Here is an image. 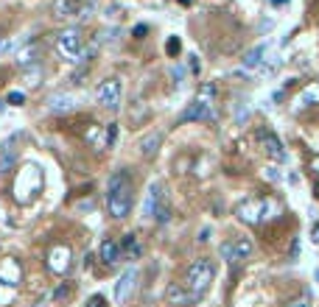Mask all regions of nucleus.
<instances>
[{
    "label": "nucleus",
    "mask_w": 319,
    "mask_h": 307,
    "mask_svg": "<svg viewBox=\"0 0 319 307\" xmlns=\"http://www.w3.org/2000/svg\"><path fill=\"white\" fill-rule=\"evenodd\" d=\"M106 210L115 221H123L132 210V176L129 170H115L106 182Z\"/></svg>",
    "instance_id": "f257e3e1"
},
{
    "label": "nucleus",
    "mask_w": 319,
    "mask_h": 307,
    "mask_svg": "<svg viewBox=\"0 0 319 307\" xmlns=\"http://www.w3.org/2000/svg\"><path fill=\"white\" fill-rule=\"evenodd\" d=\"M213 276H216V265H213L210 260L199 257V260H193V263L188 265V271H185V282H182V285H185L191 293H196V296L202 299L204 293H208Z\"/></svg>",
    "instance_id": "f03ea898"
},
{
    "label": "nucleus",
    "mask_w": 319,
    "mask_h": 307,
    "mask_svg": "<svg viewBox=\"0 0 319 307\" xmlns=\"http://www.w3.org/2000/svg\"><path fill=\"white\" fill-rule=\"evenodd\" d=\"M93 9H96L93 0H53L51 3V14L56 20H87Z\"/></svg>",
    "instance_id": "7ed1b4c3"
},
{
    "label": "nucleus",
    "mask_w": 319,
    "mask_h": 307,
    "mask_svg": "<svg viewBox=\"0 0 319 307\" xmlns=\"http://www.w3.org/2000/svg\"><path fill=\"white\" fill-rule=\"evenodd\" d=\"M81 48H84V42H81L79 28H64V31L56 34V53L67 64L81 62Z\"/></svg>",
    "instance_id": "20e7f679"
},
{
    "label": "nucleus",
    "mask_w": 319,
    "mask_h": 307,
    "mask_svg": "<svg viewBox=\"0 0 319 307\" xmlns=\"http://www.w3.org/2000/svg\"><path fill=\"white\" fill-rule=\"evenodd\" d=\"M121 95H123V87H121V81H118V79L101 81L98 90H96V101L101 104L104 109H109V112L121 109Z\"/></svg>",
    "instance_id": "39448f33"
},
{
    "label": "nucleus",
    "mask_w": 319,
    "mask_h": 307,
    "mask_svg": "<svg viewBox=\"0 0 319 307\" xmlns=\"http://www.w3.org/2000/svg\"><path fill=\"white\" fill-rule=\"evenodd\" d=\"M252 240L249 238H235V240H227V243H221V257L227 260V263H241V260H246L252 254Z\"/></svg>",
    "instance_id": "423d86ee"
},
{
    "label": "nucleus",
    "mask_w": 319,
    "mask_h": 307,
    "mask_svg": "<svg viewBox=\"0 0 319 307\" xmlns=\"http://www.w3.org/2000/svg\"><path fill=\"white\" fill-rule=\"evenodd\" d=\"M73 251H70V246H64V243H59V246H53V249L48 251V268L53 271V274H67L70 271V265H73Z\"/></svg>",
    "instance_id": "0eeeda50"
},
{
    "label": "nucleus",
    "mask_w": 319,
    "mask_h": 307,
    "mask_svg": "<svg viewBox=\"0 0 319 307\" xmlns=\"http://www.w3.org/2000/svg\"><path fill=\"white\" fill-rule=\"evenodd\" d=\"M235 215H238L244 223H252V226L261 223L263 221V198H244V201H238Z\"/></svg>",
    "instance_id": "6e6552de"
},
{
    "label": "nucleus",
    "mask_w": 319,
    "mask_h": 307,
    "mask_svg": "<svg viewBox=\"0 0 319 307\" xmlns=\"http://www.w3.org/2000/svg\"><path fill=\"white\" fill-rule=\"evenodd\" d=\"M165 302L171 307H193V304H199V296L191 293L185 285L174 282V285H168V291H165Z\"/></svg>",
    "instance_id": "1a4fd4ad"
},
{
    "label": "nucleus",
    "mask_w": 319,
    "mask_h": 307,
    "mask_svg": "<svg viewBox=\"0 0 319 307\" xmlns=\"http://www.w3.org/2000/svg\"><path fill=\"white\" fill-rule=\"evenodd\" d=\"M258 143H261V148L266 151V157L277 159V162H286V151H283V143L277 140V134H271L269 129H258Z\"/></svg>",
    "instance_id": "9d476101"
},
{
    "label": "nucleus",
    "mask_w": 319,
    "mask_h": 307,
    "mask_svg": "<svg viewBox=\"0 0 319 307\" xmlns=\"http://www.w3.org/2000/svg\"><path fill=\"white\" fill-rule=\"evenodd\" d=\"M216 117V112H213L210 104H202L193 98V104H188L185 109H182L179 115V123H196V120H213Z\"/></svg>",
    "instance_id": "9b49d317"
},
{
    "label": "nucleus",
    "mask_w": 319,
    "mask_h": 307,
    "mask_svg": "<svg viewBox=\"0 0 319 307\" xmlns=\"http://www.w3.org/2000/svg\"><path fill=\"white\" fill-rule=\"evenodd\" d=\"M39 59H42V48H39L37 39H28V42L20 45V50H17L20 67H34V64H39Z\"/></svg>",
    "instance_id": "f8f14e48"
},
{
    "label": "nucleus",
    "mask_w": 319,
    "mask_h": 307,
    "mask_svg": "<svg viewBox=\"0 0 319 307\" xmlns=\"http://www.w3.org/2000/svg\"><path fill=\"white\" fill-rule=\"evenodd\" d=\"M134 282H138V268H126L121 276H118V282H115V304L126 302L129 291L134 288Z\"/></svg>",
    "instance_id": "ddd939ff"
},
{
    "label": "nucleus",
    "mask_w": 319,
    "mask_h": 307,
    "mask_svg": "<svg viewBox=\"0 0 319 307\" xmlns=\"http://www.w3.org/2000/svg\"><path fill=\"white\" fill-rule=\"evenodd\" d=\"M160 198H163V185H160V182H151L149 190H146V201H143V218H154Z\"/></svg>",
    "instance_id": "4468645a"
},
{
    "label": "nucleus",
    "mask_w": 319,
    "mask_h": 307,
    "mask_svg": "<svg viewBox=\"0 0 319 307\" xmlns=\"http://www.w3.org/2000/svg\"><path fill=\"white\" fill-rule=\"evenodd\" d=\"M121 243L118 240H112V238H106L104 243H101V249H98V260H101L104 265H115L118 260H121Z\"/></svg>",
    "instance_id": "2eb2a0df"
},
{
    "label": "nucleus",
    "mask_w": 319,
    "mask_h": 307,
    "mask_svg": "<svg viewBox=\"0 0 319 307\" xmlns=\"http://www.w3.org/2000/svg\"><path fill=\"white\" fill-rule=\"evenodd\" d=\"M14 140H6L3 145H0V173H11L17 165V154H14Z\"/></svg>",
    "instance_id": "dca6fc26"
},
{
    "label": "nucleus",
    "mask_w": 319,
    "mask_h": 307,
    "mask_svg": "<svg viewBox=\"0 0 319 307\" xmlns=\"http://www.w3.org/2000/svg\"><path fill=\"white\" fill-rule=\"evenodd\" d=\"M319 104V84H308L303 92L297 95V109H305V106H316Z\"/></svg>",
    "instance_id": "f3484780"
},
{
    "label": "nucleus",
    "mask_w": 319,
    "mask_h": 307,
    "mask_svg": "<svg viewBox=\"0 0 319 307\" xmlns=\"http://www.w3.org/2000/svg\"><path fill=\"white\" fill-rule=\"evenodd\" d=\"M263 56H266V45H258V48H252V50L244 56V67H246V70L263 67Z\"/></svg>",
    "instance_id": "a211bd4d"
},
{
    "label": "nucleus",
    "mask_w": 319,
    "mask_h": 307,
    "mask_svg": "<svg viewBox=\"0 0 319 307\" xmlns=\"http://www.w3.org/2000/svg\"><path fill=\"white\" fill-rule=\"evenodd\" d=\"M160 143H163V134H160V132L143 137V143H140V154H143V157H154L157 148H160Z\"/></svg>",
    "instance_id": "6ab92c4d"
},
{
    "label": "nucleus",
    "mask_w": 319,
    "mask_h": 307,
    "mask_svg": "<svg viewBox=\"0 0 319 307\" xmlns=\"http://www.w3.org/2000/svg\"><path fill=\"white\" fill-rule=\"evenodd\" d=\"M121 254H123V257H132V260L140 257V243H138V238H134V235H123Z\"/></svg>",
    "instance_id": "aec40b11"
},
{
    "label": "nucleus",
    "mask_w": 319,
    "mask_h": 307,
    "mask_svg": "<svg viewBox=\"0 0 319 307\" xmlns=\"http://www.w3.org/2000/svg\"><path fill=\"white\" fill-rule=\"evenodd\" d=\"M283 212L280 201H275V198H263V221H271V218H277Z\"/></svg>",
    "instance_id": "412c9836"
},
{
    "label": "nucleus",
    "mask_w": 319,
    "mask_h": 307,
    "mask_svg": "<svg viewBox=\"0 0 319 307\" xmlns=\"http://www.w3.org/2000/svg\"><path fill=\"white\" fill-rule=\"evenodd\" d=\"M196 101H202V104H210L213 106V101H216V84H202L199 87V92H196Z\"/></svg>",
    "instance_id": "4be33fe9"
},
{
    "label": "nucleus",
    "mask_w": 319,
    "mask_h": 307,
    "mask_svg": "<svg viewBox=\"0 0 319 307\" xmlns=\"http://www.w3.org/2000/svg\"><path fill=\"white\" fill-rule=\"evenodd\" d=\"M51 109L53 112H70V109H73V98H70V95H53L51 98Z\"/></svg>",
    "instance_id": "5701e85b"
},
{
    "label": "nucleus",
    "mask_w": 319,
    "mask_h": 307,
    "mask_svg": "<svg viewBox=\"0 0 319 307\" xmlns=\"http://www.w3.org/2000/svg\"><path fill=\"white\" fill-rule=\"evenodd\" d=\"M154 218H157V223H168V218H171V207L165 201V193H163V198H160V204L154 210Z\"/></svg>",
    "instance_id": "b1692460"
},
{
    "label": "nucleus",
    "mask_w": 319,
    "mask_h": 307,
    "mask_svg": "<svg viewBox=\"0 0 319 307\" xmlns=\"http://www.w3.org/2000/svg\"><path fill=\"white\" fill-rule=\"evenodd\" d=\"M6 104H11V106H22V104H26V92H22V90H11L9 95H6Z\"/></svg>",
    "instance_id": "393cba45"
},
{
    "label": "nucleus",
    "mask_w": 319,
    "mask_h": 307,
    "mask_svg": "<svg viewBox=\"0 0 319 307\" xmlns=\"http://www.w3.org/2000/svg\"><path fill=\"white\" fill-rule=\"evenodd\" d=\"M84 307H109V302H106V296H101V293H93Z\"/></svg>",
    "instance_id": "a878e982"
},
{
    "label": "nucleus",
    "mask_w": 319,
    "mask_h": 307,
    "mask_svg": "<svg viewBox=\"0 0 319 307\" xmlns=\"http://www.w3.org/2000/svg\"><path fill=\"white\" fill-rule=\"evenodd\" d=\"M115 140H118V126H115V123H112V126L106 129V145H109V148H112V145H115Z\"/></svg>",
    "instance_id": "bb28decb"
},
{
    "label": "nucleus",
    "mask_w": 319,
    "mask_h": 307,
    "mask_svg": "<svg viewBox=\"0 0 319 307\" xmlns=\"http://www.w3.org/2000/svg\"><path fill=\"white\" fill-rule=\"evenodd\" d=\"M176 53H179V39L171 37L168 39V56H176Z\"/></svg>",
    "instance_id": "cd10ccee"
},
{
    "label": "nucleus",
    "mask_w": 319,
    "mask_h": 307,
    "mask_svg": "<svg viewBox=\"0 0 319 307\" xmlns=\"http://www.w3.org/2000/svg\"><path fill=\"white\" fill-rule=\"evenodd\" d=\"M14 50V39H0V53H11Z\"/></svg>",
    "instance_id": "c85d7f7f"
},
{
    "label": "nucleus",
    "mask_w": 319,
    "mask_h": 307,
    "mask_svg": "<svg viewBox=\"0 0 319 307\" xmlns=\"http://www.w3.org/2000/svg\"><path fill=\"white\" fill-rule=\"evenodd\" d=\"M297 254H300V240H294V243H291V249H288V260L294 263V260H297Z\"/></svg>",
    "instance_id": "c756f323"
},
{
    "label": "nucleus",
    "mask_w": 319,
    "mask_h": 307,
    "mask_svg": "<svg viewBox=\"0 0 319 307\" xmlns=\"http://www.w3.org/2000/svg\"><path fill=\"white\" fill-rule=\"evenodd\" d=\"M311 240H314V243L319 246V221L311 223Z\"/></svg>",
    "instance_id": "7c9ffc66"
},
{
    "label": "nucleus",
    "mask_w": 319,
    "mask_h": 307,
    "mask_svg": "<svg viewBox=\"0 0 319 307\" xmlns=\"http://www.w3.org/2000/svg\"><path fill=\"white\" fill-rule=\"evenodd\" d=\"M171 75H174L176 84H179V79H182V67H174V70H171Z\"/></svg>",
    "instance_id": "2f4dec72"
},
{
    "label": "nucleus",
    "mask_w": 319,
    "mask_h": 307,
    "mask_svg": "<svg viewBox=\"0 0 319 307\" xmlns=\"http://www.w3.org/2000/svg\"><path fill=\"white\" fill-rule=\"evenodd\" d=\"M266 176H269V179H280V170H275V168H269V173H266Z\"/></svg>",
    "instance_id": "473e14b6"
},
{
    "label": "nucleus",
    "mask_w": 319,
    "mask_h": 307,
    "mask_svg": "<svg viewBox=\"0 0 319 307\" xmlns=\"http://www.w3.org/2000/svg\"><path fill=\"white\" fill-rule=\"evenodd\" d=\"M291 307H308V299H300V302H291Z\"/></svg>",
    "instance_id": "72a5a7b5"
},
{
    "label": "nucleus",
    "mask_w": 319,
    "mask_h": 307,
    "mask_svg": "<svg viewBox=\"0 0 319 307\" xmlns=\"http://www.w3.org/2000/svg\"><path fill=\"white\" fill-rule=\"evenodd\" d=\"M314 276H316V282H319V268H316V271H314Z\"/></svg>",
    "instance_id": "f704fd0d"
},
{
    "label": "nucleus",
    "mask_w": 319,
    "mask_h": 307,
    "mask_svg": "<svg viewBox=\"0 0 319 307\" xmlns=\"http://www.w3.org/2000/svg\"><path fill=\"white\" fill-rule=\"evenodd\" d=\"M316 198H319V179H316Z\"/></svg>",
    "instance_id": "c9c22d12"
}]
</instances>
